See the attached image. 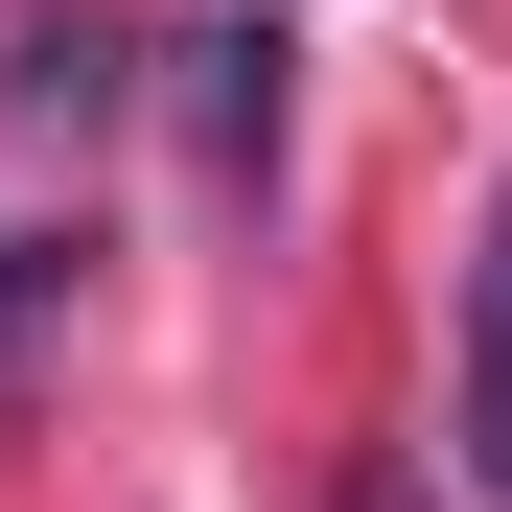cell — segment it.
<instances>
[{"label":"cell","instance_id":"cell-2","mask_svg":"<svg viewBox=\"0 0 512 512\" xmlns=\"http://www.w3.org/2000/svg\"><path fill=\"white\" fill-rule=\"evenodd\" d=\"M187 70H210V94H187V117H210V163H233V187H280V24H210Z\"/></svg>","mask_w":512,"mask_h":512},{"label":"cell","instance_id":"cell-1","mask_svg":"<svg viewBox=\"0 0 512 512\" xmlns=\"http://www.w3.org/2000/svg\"><path fill=\"white\" fill-rule=\"evenodd\" d=\"M466 512H512V210L466 256Z\"/></svg>","mask_w":512,"mask_h":512}]
</instances>
